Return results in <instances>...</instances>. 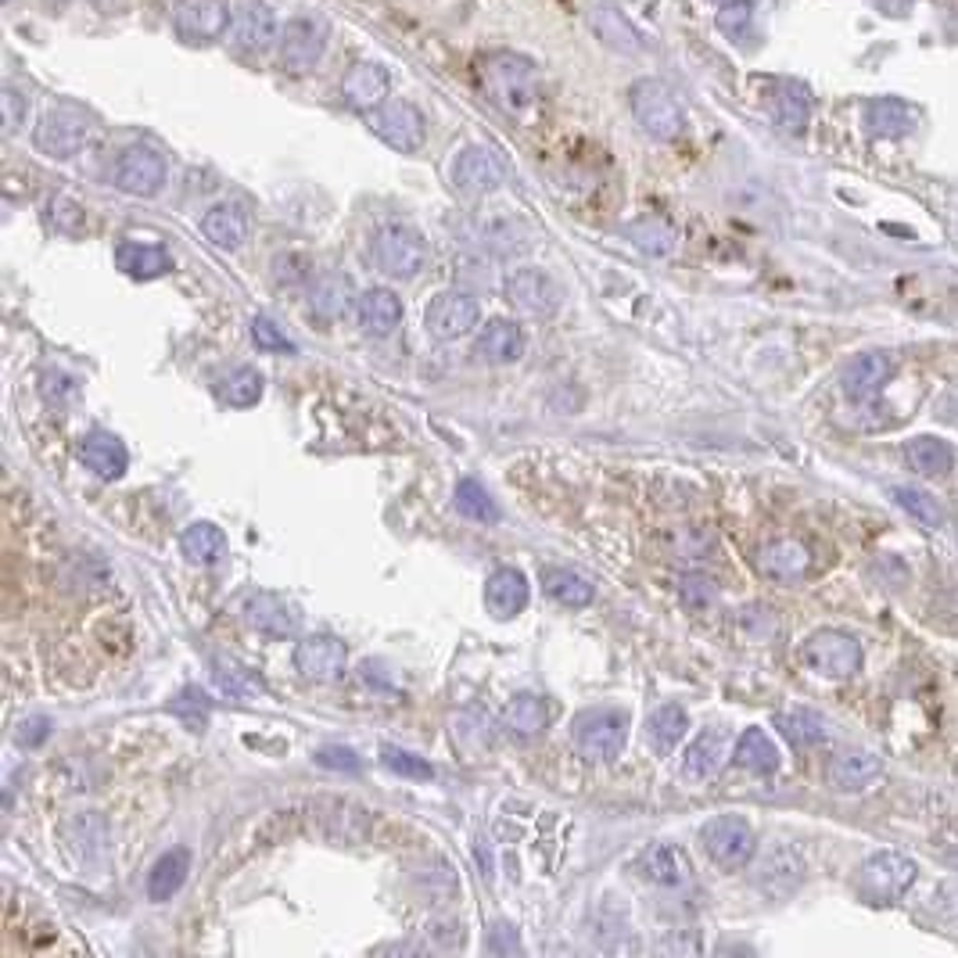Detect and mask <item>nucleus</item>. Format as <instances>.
Returning <instances> with one entry per match:
<instances>
[{
	"label": "nucleus",
	"instance_id": "f257e3e1",
	"mask_svg": "<svg viewBox=\"0 0 958 958\" xmlns=\"http://www.w3.org/2000/svg\"><path fill=\"white\" fill-rule=\"evenodd\" d=\"M915 872H919V869H915V862L908 854L880 851V854H872L862 869H858L854 891H858V897L865 901V905L886 908V905H894V901H901L908 894V886L915 883Z\"/></svg>",
	"mask_w": 958,
	"mask_h": 958
},
{
	"label": "nucleus",
	"instance_id": "f03ea898",
	"mask_svg": "<svg viewBox=\"0 0 958 958\" xmlns=\"http://www.w3.org/2000/svg\"><path fill=\"white\" fill-rule=\"evenodd\" d=\"M370 252H374V263L381 274H388L395 280L417 277L427 266V259H432V248H427L424 234L409 223H384L374 234Z\"/></svg>",
	"mask_w": 958,
	"mask_h": 958
},
{
	"label": "nucleus",
	"instance_id": "7ed1b4c3",
	"mask_svg": "<svg viewBox=\"0 0 958 958\" xmlns=\"http://www.w3.org/2000/svg\"><path fill=\"white\" fill-rule=\"evenodd\" d=\"M94 123L79 105H51L36 123L33 145L47 159H73L91 140Z\"/></svg>",
	"mask_w": 958,
	"mask_h": 958
},
{
	"label": "nucleus",
	"instance_id": "20e7f679",
	"mask_svg": "<svg viewBox=\"0 0 958 958\" xmlns=\"http://www.w3.org/2000/svg\"><path fill=\"white\" fill-rule=\"evenodd\" d=\"M485 83H489V94L496 97V105L507 108L513 119L524 116V111L539 102L535 65L524 58H513V54H499V58L485 65Z\"/></svg>",
	"mask_w": 958,
	"mask_h": 958
},
{
	"label": "nucleus",
	"instance_id": "39448f33",
	"mask_svg": "<svg viewBox=\"0 0 958 958\" xmlns=\"http://www.w3.org/2000/svg\"><path fill=\"white\" fill-rule=\"evenodd\" d=\"M571 739H575L578 754L585 762H610L618 757L628 739V718L614 707H593L582 711L571 722Z\"/></svg>",
	"mask_w": 958,
	"mask_h": 958
},
{
	"label": "nucleus",
	"instance_id": "423d86ee",
	"mask_svg": "<svg viewBox=\"0 0 958 958\" xmlns=\"http://www.w3.org/2000/svg\"><path fill=\"white\" fill-rule=\"evenodd\" d=\"M628 102H632V116L636 123L647 130L653 140H675L682 134V108L679 102L671 97V91L664 87V83L657 79H639L632 94H628Z\"/></svg>",
	"mask_w": 958,
	"mask_h": 958
},
{
	"label": "nucleus",
	"instance_id": "0eeeda50",
	"mask_svg": "<svg viewBox=\"0 0 958 958\" xmlns=\"http://www.w3.org/2000/svg\"><path fill=\"white\" fill-rule=\"evenodd\" d=\"M327 40H331V25L323 15H295L280 30V68H288V73L317 68L327 51Z\"/></svg>",
	"mask_w": 958,
	"mask_h": 958
},
{
	"label": "nucleus",
	"instance_id": "6e6552de",
	"mask_svg": "<svg viewBox=\"0 0 958 958\" xmlns=\"http://www.w3.org/2000/svg\"><path fill=\"white\" fill-rule=\"evenodd\" d=\"M700 843H704L707 858L718 869H743L754 858V826L739 815H718L700 829Z\"/></svg>",
	"mask_w": 958,
	"mask_h": 958
},
{
	"label": "nucleus",
	"instance_id": "1a4fd4ad",
	"mask_svg": "<svg viewBox=\"0 0 958 958\" xmlns=\"http://www.w3.org/2000/svg\"><path fill=\"white\" fill-rule=\"evenodd\" d=\"M503 291L513 309H521L524 317H535V320L553 317L564 302L561 284H556L546 269H535V266H521V269H513V274H507Z\"/></svg>",
	"mask_w": 958,
	"mask_h": 958
},
{
	"label": "nucleus",
	"instance_id": "9d476101",
	"mask_svg": "<svg viewBox=\"0 0 958 958\" xmlns=\"http://www.w3.org/2000/svg\"><path fill=\"white\" fill-rule=\"evenodd\" d=\"M805 661L826 679H851L862 668V642L840 628H819L805 642Z\"/></svg>",
	"mask_w": 958,
	"mask_h": 958
},
{
	"label": "nucleus",
	"instance_id": "9b49d317",
	"mask_svg": "<svg viewBox=\"0 0 958 958\" xmlns=\"http://www.w3.org/2000/svg\"><path fill=\"white\" fill-rule=\"evenodd\" d=\"M370 130H374L384 145L395 151H417L427 137V123L421 116V108H413L409 102H392L370 111Z\"/></svg>",
	"mask_w": 958,
	"mask_h": 958
},
{
	"label": "nucleus",
	"instance_id": "f8f14e48",
	"mask_svg": "<svg viewBox=\"0 0 958 958\" xmlns=\"http://www.w3.org/2000/svg\"><path fill=\"white\" fill-rule=\"evenodd\" d=\"M245 621L252 632L269 636V639H291L298 628H302V610H298L288 596H277V593H252L245 599Z\"/></svg>",
	"mask_w": 958,
	"mask_h": 958
},
{
	"label": "nucleus",
	"instance_id": "ddd939ff",
	"mask_svg": "<svg viewBox=\"0 0 958 958\" xmlns=\"http://www.w3.org/2000/svg\"><path fill=\"white\" fill-rule=\"evenodd\" d=\"M478 302L467 291H441L435 295V302L424 312V327L427 334L438 341H456L470 334L478 327Z\"/></svg>",
	"mask_w": 958,
	"mask_h": 958
},
{
	"label": "nucleus",
	"instance_id": "4468645a",
	"mask_svg": "<svg viewBox=\"0 0 958 958\" xmlns=\"http://www.w3.org/2000/svg\"><path fill=\"white\" fill-rule=\"evenodd\" d=\"M173 22L183 44L202 47L231 30V8H226L223 0H180Z\"/></svg>",
	"mask_w": 958,
	"mask_h": 958
},
{
	"label": "nucleus",
	"instance_id": "2eb2a0df",
	"mask_svg": "<svg viewBox=\"0 0 958 958\" xmlns=\"http://www.w3.org/2000/svg\"><path fill=\"white\" fill-rule=\"evenodd\" d=\"M166 183V159L148 145H134L119 155L116 162V188L134 198L159 194Z\"/></svg>",
	"mask_w": 958,
	"mask_h": 958
},
{
	"label": "nucleus",
	"instance_id": "dca6fc26",
	"mask_svg": "<svg viewBox=\"0 0 958 958\" xmlns=\"http://www.w3.org/2000/svg\"><path fill=\"white\" fill-rule=\"evenodd\" d=\"M349 664V647L338 636H306L295 647V668L302 671V679L309 682H334L345 675Z\"/></svg>",
	"mask_w": 958,
	"mask_h": 958
},
{
	"label": "nucleus",
	"instance_id": "f3484780",
	"mask_svg": "<svg viewBox=\"0 0 958 958\" xmlns=\"http://www.w3.org/2000/svg\"><path fill=\"white\" fill-rule=\"evenodd\" d=\"M636 869H639L642 880L661 886V891H679V886H685L693 880L690 858H685L682 848H675V843H668V840L647 843V848H642L639 858H636Z\"/></svg>",
	"mask_w": 958,
	"mask_h": 958
},
{
	"label": "nucleus",
	"instance_id": "a211bd4d",
	"mask_svg": "<svg viewBox=\"0 0 958 958\" xmlns=\"http://www.w3.org/2000/svg\"><path fill=\"white\" fill-rule=\"evenodd\" d=\"M880 776H883V757L865 747H843L829 757V765H826V779L840 794H862Z\"/></svg>",
	"mask_w": 958,
	"mask_h": 958
},
{
	"label": "nucleus",
	"instance_id": "6ab92c4d",
	"mask_svg": "<svg viewBox=\"0 0 958 958\" xmlns=\"http://www.w3.org/2000/svg\"><path fill=\"white\" fill-rule=\"evenodd\" d=\"M503 162L489 148H464L453 162V183L467 198H485L503 183Z\"/></svg>",
	"mask_w": 958,
	"mask_h": 958
},
{
	"label": "nucleus",
	"instance_id": "aec40b11",
	"mask_svg": "<svg viewBox=\"0 0 958 958\" xmlns=\"http://www.w3.org/2000/svg\"><path fill=\"white\" fill-rule=\"evenodd\" d=\"M891 355L883 352H858L851 355L848 363H843L840 370V388L843 395L851 398V403H869V398H876L880 388L886 384V377H891Z\"/></svg>",
	"mask_w": 958,
	"mask_h": 958
},
{
	"label": "nucleus",
	"instance_id": "412c9836",
	"mask_svg": "<svg viewBox=\"0 0 958 958\" xmlns=\"http://www.w3.org/2000/svg\"><path fill=\"white\" fill-rule=\"evenodd\" d=\"M231 40L241 54H266L277 40L274 11L259 4V0H248V4L231 19Z\"/></svg>",
	"mask_w": 958,
	"mask_h": 958
},
{
	"label": "nucleus",
	"instance_id": "4be33fe9",
	"mask_svg": "<svg viewBox=\"0 0 958 958\" xmlns=\"http://www.w3.org/2000/svg\"><path fill=\"white\" fill-rule=\"evenodd\" d=\"M528 596H532V585L521 575L518 567H499L485 582V607H489L492 618L510 621L528 607Z\"/></svg>",
	"mask_w": 958,
	"mask_h": 958
},
{
	"label": "nucleus",
	"instance_id": "5701e85b",
	"mask_svg": "<svg viewBox=\"0 0 958 958\" xmlns=\"http://www.w3.org/2000/svg\"><path fill=\"white\" fill-rule=\"evenodd\" d=\"M341 97L355 111H374L388 97V68L377 62H355L341 79Z\"/></svg>",
	"mask_w": 958,
	"mask_h": 958
},
{
	"label": "nucleus",
	"instance_id": "b1692460",
	"mask_svg": "<svg viewBox=\"0 0 958 958\" xmlns=\"http://www.w3.org/2000/svg\"><path fill=\"white\" fill-rule=\"evenodd\" d=\"M725 757H733V751H728V733L722 725H711L704 728L693 743L690 751H685L682 757V776L693 779V783H704L711 776H718Z\"/></svg>",
	"mask_w": 958,
	"mask_h": 958
},
{
	"label": "nucleus",
	"instance_id": "393cba45",
	"mask_svg": "<svg viewBox=\"0 0 958 958\" xmlns=\"http://www.w3.org/2000/svg\"><path fill=\"white\" fill-rule=\"evenodd\" d=\"M79 460L87 470H94L97 478L105 481H116L126 475L130 467V453H126L123 438L111 435V432H91L79 438Z\"/></svg>",
	"mask_w": 958,
	"mask_h": 958
},
{
	"label": "nucleus",
	"instance_id": "a878e982",
	"mask_svg": "<svg viewBox=\"0 0 958 958\" xmlns=\"http://www.w3.org/2000/svg\"><path fill=\"white\" fill-rule=\"evenodd\" d=\"M475 355L481 363L510 366L524 355V331L513 320H492L485 323L475 338Z\"/></svg>",
	"mask_w": 958,
	"mask_h": 958
},
{
	"label": "nucleus",
	"instance_id": "bb28decb",
	"mask_svg": "<svg viewBox=\"0 0 958 958\" xmlns=\"http://www.w3.org/2000/svg\"><path fill=\"white\" fill-rule=\"evenodd\" d=\"M757 567L776 582H800L811 571V550L797 539H779L757 553Z\"/></svg>",
	"mask_w": 958,
	"mask_h": 958
},
{
	"label": "nucleus",
	"instance_id": "cd10ccee",
	"mask_svg": "<svg viewBox=\"0 0 958 958\" xmlns=\"http://www.w3.org/2000/svg\"><path fill=\"white\" fill-rule=\"evenodd\" d=\"M499 725H503V733H507L510 739L528 743V739H535V736L546 733V725H550V704H546L542 696H535V693H521V696H513L510 704H507Z\"/></svg>",
	"mask_w": 958,
	"mask_h": 958
},
{
	"label": "nucleus",
	"instance_id": "c85d7f7f",
	"mask_svg": "<svg viewBox=\"0 0 958 958\" xmlns=\"http://www.w3.org/2000/svg\"><path fill=\"white\" fill-rule=\"evenodd\" d=\"M355 317H360V327L366 334L388 338L403 323V302L388 288H370L355 298Z\"/></svg>",
	"mask_w": 958,
	"mask_h": 958
},
{
	"label": "nucleus",
	"instance_id": "c756f323",
	"mask_svg": "<svg viewBox=\"0 0 958 958\" xmlns=\"http://www.w3.org/2000/svg\"><path fill=\"white\" fill-rule=\"evenodd\" d=\"M202 234H205L216 248H223V252L241 248V245H245V237H248V216H245V209H241L237 202L212 205V209L205 212V220H202Z\"/></svg>",
	"mask_w": 958,
	"mask_h": 958
},
{
	"label": "nucleus",
	"instance_id": "7c9ffc66",
	"mask_svg": "<svg viewBox=\"0 0 958 958\" xmlns=\"http://www.w3.org/2000/svg\"><path fill=\"white\" fill-rule=\"evenodd\" d=\"M915 126V111L897 102V97H876L869 102L865 108V130L880 140H897V137H908Z\"/></svg>",
	"mask_w": 958,
	"mask_h": 958
},
{
	"label": "nucleus",
	"instance_id": "2f4dec72",
	"mask_svg": "<svg viewBox=\"0 0 958 958\" xmlns=\"http://www.w3.org/2000/svg\"><path fill=\"white\" fill-rule=\"evenodd\" d=\"M116 266L134 280H155L169 269V252L162 245H145V241H123L116 248Z\"/></svg>",
	"mask_w": 958,
	"mask_h": 958
},
{
	"label": "nucleus",
	"instance_id": "473e14b6",
	"mask_svg": "<svg viewBox=\"0 0 958 958\" xmlns=\"http://www.w3.org/2000/svg\"><path fill=\"white\" fill-rule=\"evenodd\" d=\"M188 872H191V854L188 851H183V848L166 851L148 872V897L162 905V901L180 894V886L188 883Z\"/></svg>",
	"mask_w": 958,
	"mask_h": 958
},
{
	"label": "nucleus",
	"instance_id": "72a5a7b5",
	"mask_svg": "<svg viewBox=\"0 0 958 958\" xmlns=\"http://www.w3.org/2000/svg\"><path fill=\"white\" fill-rule=\"evenodd\" d=\"M733 762L739 768L754 771V776H771V771L779 768V747L771 743V736L765 733V728H747V733L736 739Z\"/></svg>",
	"mask_w": 958,
	"mask_h": 958
},
{
	"label": "nucleus",
	"instance_id": "f704fd0d",
	"mask_svg": "<svg viewBox=\"0 0 958 958\" xmlns=\"http://www.w3.org/2000/svg\"><path fill=\"white\" fill-rule=\"evenodd\" d=\"M776 725L779 733L794 743V747L808 751V747H819V743H826L829 736V722L826 714L811 711V707H794V711H783L776 714Z\"/></svg>",
	"mask_w": 958,
	"mask_h": 958
},
{
	"label": "nucleus",
	"instance_id": "c9c22d12",
	"mask_svg": "<svg viewBox=\"0 0 958 958\" xmlns=\"http://www.w3.org/2000/svg\"><path fill=\"white\" fill-rule=\"evenodd\" d=\"M905 460H908V467L915 470V475L940 478V475H948V470L955 467V453H951L948 441H940L934 435H919V438H912L905 446Z\"/></svg>",
	"mask_w": 958,
	"mask_h": 958
},
{
	"label": "nucleus",
	"instance_id": "e433bc0d",
	"mask_svg": "<svg viewBox=\"0 0 958 958\" xmlns=\"http://www.w3.org/2000/svg\"><path fill=\"white\" fill-rule=\"evenodd\" d=\"M542 585H546V593L556 599V604L575 607V610L589 607L593 596H596L593 582L582 578L578 571H567V567H546V571H542Z\"/></svg>",
	"mask_w": 958,
	"mask_h": 958
},
{
	"label": "nucleus",
	"instance_id": "4c0bfd02",
	"mask_svg": "<svg viewBox=\"0 0 958 958\" xmlns=\"http://www.w3.org/2000/svg\"><path fill=\"white\" fill-rule=\"evenodd\" d=\"M811 116V97L800 83H783L776 91V102H771V119L783 126L786 134H800L808 126Z\"/></svg>",
	"mask_w": 958,
	"mask_h": 958
},
{
	"label": "nucleus",
	"instance_id": "58836bf2",
	"mask_svg": "<svg viewBox=\"0 0 958 958\" xmlns=\"http://www.w3.org/2000/svg\"><path fill=\"white\" fill-rule=\"evenodd\" d=\"M685 728H690L685 711L679 704H664L647 718V739H650V747L657 754H671V751H675V743L685 736Z\"/></svg>",
	"mask_w": 958,
	"mask_h": 958
},
{
	"label": "nucleus",
	"instance_id": "ea45409f",
	"mask_svg": "<svg viewBox=\"0 0 958 958\" xmlns=\"http://www.w3.org/2000/svg\"><path fill=\"white\" fill-rule=\"evenodd\" d=\"M180 546L191 564H216L226 550V535L212 521H194L188 532H183Z\"/></svg>",
	"mask_w": 958,
	"mask_h": 958
},
{
	"label": "nucleus",
	"instance_id": "a19ab883",
	"mask_svg": "<svg viewBox=\"0 0 958 958\" xmlns=\"http://www.w3.org/2000/svg\"><path fill=\"white\" fill-rule=\"evenodd\" d=\"M593 30H596L599 40H604V44L618 47V51H639L642 47V40L632 30V22H628L621 11H614V8H596L593 11Z\"/></svg>",
	"mask_w": 958,
	"mask_h": 958
},
{
	"label": "nucleus",
	"instance_id": "79ce46f5",
	"mask_svg": "<svg viewBox=\"0 0 958 958\" xmlns=\"http://www.w3.org/2000/svg\"><path fill=\"white\" fill-rule=\"evenodd\" d=\"M481 241L496 255H513L528 248V231L513 216H492L481 223Z\"/></svg>",
	"mask_w": 958,
	"mask_h": 958
},
{
	"label": "nucleus",
	"instance_id": "37998d69",
	"mask_svg": "<svg viewBox=\"0 0 958 958\" xmlns=\"http://www.w3.org/2000/svg\"><path fill=\"white\" fill-rule=\"evenodd\" d=\"M263 388H266V381H263L259 370H252V366H237L231 377H223L220 395H223V403H226V406L248 409V406H255V403H259V398H263Z\"/></svg>",
	"mask_w": 958,
	"mask_h": 958
},
{
	"label": "nucleus",
	"instance_id": "c03bdc74",
	"mask_svg": "<svg viewBox=\"0 0 958 958\" xmlns=\"http://www.w3.org/2000/svg\"><path fill=\"white\" fill-rule=\"evenodd\" d=\"M349 302H352V280L341 274H327L317 280V288H312V309H317L320 317L334 320L349 309Z\"/></svg>",
	"mask_w": 958,
	"mask_h": 958
},
{
	"label": "nucleus",
	"instance_id": "a18cd8bd",
	"mask_svg": "<svg viewBox=\"0 0 958 958\" xmlns=\"http://www.w3.org/2000/svg\"><path fill=\"white\" fill-rule=\"evenodd\" d=\"M456 510H460L464 518L478 521V524L499 521V510H496V503H492V496L485 492L478 481H470V478L456 485Z\"/></svg>",
	"mask_w": 958,
	"mask_h": 958
},
{
	"label": "nucleus",
	"instance_id": "49530a36",
	"mask_svg": "<svg viewBox=\"0 0 958 958\" xmlns=\"http://www.w3.org/2000/svg\"><path fill=\"white\" fill-rule=\"evenodd\" d=\"M894 499H897V507L905 513H912L919 524H926V528H940L944 524V510L929 492L912 489V485H901V489H894Z\"/></svg>",
	"mask_w": 958,
	"mask_h": 958
},
{
	"label": "nucleus",
	"instance_id": "de8ad7c7",
	"mask_svg": "<svg viewBox=\"0 0 958 958\" xmlns=\"http://www.w3.org/2000/svg\"><path fill=\"white\" fill-rule=\"evenodd\" d=\"M628 234H632L636 245L650 255H668L671 248H675V234H671V226L661 220H647V223L628 226Z\"/></svg>",
	"mask_w": 958,
	"mask_h": 958
},
{
	"label": "nucleus",
	"instance_id": "09e8293b",
	"mask_svg": "<svg viewBox=\"0 0 958 958\" xmlns=\"http://www.w3.org/2000/svg\"><path fill=\"white\" fill-rule=\"evenodd\" d=\"M381 762L384 768H392L395 776H406V779H435V768L424 762V757L409 754L403 747H384L381 751Z\"/></svg>",
	"mask_w": 958,
	"mask_h": 958
},
{
	"label": "nucleus",
	"instance_id": "8fccbe9b",
	"mask_svg": "<svg viewBox=\"0 0 958 958\" xmlns=\"http://www.w3.org/2000/svg\"><path fill=\"white\" fill-rule=\"evenodd\" d=\"M252 341L263 352H295V341L284 334L269 317H255L252 320Z\"/></svg>",
	"mask_w": 958,
	"mask_h": 958
},
{
	"label": "nucleus",
	"instance_id": "3c124183",
	"mask_svg": "<svg viewBox=\"0 0 958 958\" xmlns=\"http://www.w3.org/2000/svg\"><path fill=\"white\" fill-rule=\"evenodd\" d=\"M0 105H4V134H15L25 119V111H30V102H25L19 91L8 87L4 94H0Z\"/></svg>",
	"mask_w": 958,
	"mask_h": 958
},
{
	"label": "nucleus",
	"instance_id": "603ef678",
	"mask_svg": "<svg viewBox=\"0 0 958 958\" xmlns=\"http://www.w3.org/2000/svg\"><path fill=\"white\" fill-rule=\"evenodd\" d=\"M51 212H54V226H58V231H65V234H76L79 226H83V212H79L73 202H68V198H54Z\"/></svg>",
	"mask_w": 958,
	"mask_h": 958
},
{
	"label": "nucleus",
	"instance_id": "864d4df0",
	"mask_svg": "<svg viewBox=\"0 0 958 958\" xmlns=\"http://www.w3.org/2000/svg\"><path fill=\"white\" fill-rule=\"evenodd\" d=\"M173 711L183 714V718H191V722H202L205 714H209V696L198 693V690H188V693H183L177 704H173Z\"/></svg>",
	"mask_w": 958,
	"mask_h": 958
},
{
	"label": "nucleus",
	"instance_id": "5fc2aeb1",
	"mask_svg": "<svg viewBox=\"0 0 958 958\" xmlns=\"http://www.w3.org/2000/svg\"><path fill=\"white\" fill-rule=\"evenodd\" d=\"M317 762H320L323 768H349V771H360V757H355L352 751H345V747H327V751L317 754Z\"/></svg>",
	"mask_w": 958,
	"mask_h": 958
},
{
	"label": "nucleus",
	"instance_id": "6e6d98bb",
	"mask_svg": "<svg viewBox=\"0 0 958 958\" xmlns=\"http://www.w3.org/2000/svg\"><path fill=\"white\" fill-rule=\"evenodd\" d=\"M47 736H51V722H47V718L22 722V728L15 733V739L22 743V747H36V743H44Z\"/></svg>",
	"mask_w": 958,
	"mask_h": 958
},
{
	"label": "nucleus",
	"instance_id": "4d7b16f0",
	"mask_svg": "<svg viewBox=\"0 0 958 958\" xmlns=\"http://www.w3.org/2000/svg\"><path fill=\"white\" fill-rule=\"evenodd\" d=\"M685 599H690V604H707V599L714 596V585L707 582V578H685Z\"/></svg>",
	"mask_w": 958,
	"mask_h": 958
},
{
	"label": "nucleus",
	"instance_id": "13d9d810",
	"mask_svg": "<svg viewBox=\"0 0 958 958\" xmlns=\"http://www.w3.org/2000/svg\"><path fill=\"white\" fill-rule=\"evenodd\" d=\"M880 4V11H886V15H908V8H912V0H876Z\"/></svg>",
	"mask_w": 958,
	"mask_h": 958
},
{
	"label": "nucleus",
	"instance_id": "bf43d9fd",
	"mask_svg": "<svg viewBox=\"0 0 958 958\" xmlns=\"http://www.w3.org/2000/svg\"><path fill=\"white\" fill-rule=\"evenodd\" d=\"M714 8H736V4H747V0H711Z\"/></svg>",
	"mask_w": 958,
	"mask_h": 958
}]
</instances>
